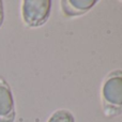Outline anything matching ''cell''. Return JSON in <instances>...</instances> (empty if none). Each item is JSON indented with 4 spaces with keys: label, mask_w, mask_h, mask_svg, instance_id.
Masks as SVG:
<instances>
[{
    "label": "cell",
    "mask_w": 122,
    "mask_h": 122,
    "mask_svg": "<svg viewBox=\"0 0 122 122\" xmlns=\"http://www.w3.org/2000/svg\"><path fill=\"white\" fill-rule=\"evenodd\" d=\"M101 103L103 114L107 118L122 114V70L112 71L103 80Z\"/></svg>",
    "instance_id": "obj_1"
},
{
    "label": "cell",
    "mask_w": 122,
    "mask_h": 122,
    "mask_svg": "<svg viewBox=\"0 0 122 122\" xmlns=\"http://www.w3.org/2000/svg\"><path fill=\"white\" fill-rule=\"evenodd\" d=\"M51 10V0H23L20 14L24 25L28 28L42 27L49 19Z\"/></svg>",
    "instance_id": "obj_2"
},
{
    "label": "cell",
    "mask_w": 122,
    "mask_h": 122,
    "mask_svg": "<svg viewBox=\"0 0 122 122\" xmlns=\"http://www.w3.org/2000/svg\"><path fill=\"white\" fill-rule=\"evenodd\" d=\"M16 107L11 86L3 77H0V122H15Z\"/></svg>",
    "instance_id": "obj_3"
},
{
    "label": "cell",
    "mask_w": 122,
    "mask_h": 122,
    "mask_svg": "<svg viewBox=\"0 0 122 122\" xmlns=\"http://www.w3.org/2000/svg\"><path fill=\"white\" fill-rule=\"evenodd\" d=\"M97 3V0H61L60 8L64 16L78 17L89 12Z\"/></svg>",
    "instance_id": "obj_4"
},
{
    "label": "cell",
    "mask_w": 122,
    "mask_h": 122,
    "mask_svg": "<svg viewBox=\"0 0 122 122\" xmlns=\"http://www.w3.org/2000/svg\"><path fill=\"white\" fill-rule=\"evenodd\" d=\"M47 122H75L74 115L67 109H57L51 115Z\"/></svg>",
    "instance_id": "obj_5"
},
{
    "label": "cell",
    "mask_w": 122,
    "mask_h": 122,
    "mask_svg": "<svg viewBox=\"0 0 122 122\" xmlns=\"http://www.w3.org/2000/svg\"><path fill=\"white\" fill-rule=\"evenodd\" d=\"M4 17H5V15H4V3L2 0H0V29L3 26Z\"/></svg>",
    "instance_id": "obj_6"
}]
</instances>
